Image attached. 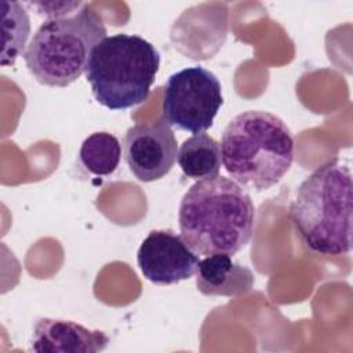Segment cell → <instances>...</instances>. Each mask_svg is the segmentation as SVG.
<instances>
[{
  "label": "cell",
  "instance_id": "cell-7",
  "mask_svg": "<svg viewBox=\"0 0 353 353\" xmlns=\"http://www.w3.org/2000/svg\"><path fill=\"white\" fill-rule=\"evenodd\" d=\"M123 150L134 176L142 182H153L171 171L178 145L171 127L164 120H157L130 127L123 139Z\"/></svg>",
  "mask_w": 353,
  "mask_h": 353
},
{
  "label": "cell",
  "instance_id": "cell-4",
  "mask_svg": "<svg viewBox=\"0 0 353 353\" xmlns=\"http://www.w3.org/2000/svg\"><path fill=\"white\" fill-rule=\"evenodd\" d=\"M160 68L157 48L138 34L106 36L92 50L85 79L98 103L121 110L148 99Z\"/></svg>",
  "mask_w": 353,
  "mask_h": 353
},
{
  "label": "cell",
  "instance_id": "cell-6",
  "mask_svg": "<svg viewBox=\"0 0 353 353\" xmlns=\"http://www.w3.org/2000/svg\"><path fill=\"white\" fill-rule=\"evenodd\" d=\"M222 103L218 77L203 66H189L172 73L165 83L164 121L188 132H204L212 125Z\"/></svg>",
  "mask_w": 353,
  "mask_h": 353
},
{
  "label": "cell",
  "instance_id": "cell-11",
  "mask_svg": "<svg viewBox=\"0 0 353 353\" xmlns=\"http://www.w3.org/2000/svg\"><path fill=\"white\" fill-rule=\"evenodd\" d=\"M176 161L188 178L200 181L215 176L222 164L221 146L205 132L193 134L179 146Z\"/></svg>",
  "mask_w": 353,
  "mask_h": 353
},
{
  "label": "cell",
  "instance_id": "cell-5",
  "mask_svg": "<svg viewBox=\"0 0 353 353\" xmlns=\"http://www.w3.org/2000/svg\"><path fill=\"white\" fill-rule=\"evenodd\" d=\"M106 37V28L91 6L72 17L47 19L34 32L23 59L43 85L66 87L87 69L92 50Z\"/></svg>",
  "mask_w": 353,
  "mask_h": 353
},
{
  "label": "cell",
  "instance_id": "cell-3",
  "mask_svg": "<svg viewBox=\"0 0 353 353\" xmlns=\"http://www.w3.org/2000/svg\"><path fill=\"white\" fill-rule=\"evenodd\" d=\"M295 143L287 124L265 110L233 117L221 138V159L232 179L255 190L276 185L291 168Z\"/></svg>",
  "mask_w": 353,
  "mask_h": 353
},
{
  "label": "cell",
  "instance_id": "cell-8",
  "mask_svg": "<svg viewBox=\"0 0 353 353\" xmlns=\"http://www.w3.org/2000/svg\"><path fill=\"white\" fill-rule=\"evenodd\" d=\"M137 261L143 277L160 285L190 279L200 262L182 234L170 229L152 230L141 243Z\"/></svg>",
  "mask_w": 353,
  "mask_h": 353
},
{
  "label": "cell",
  "instance_id": "cell-13",
  "mask_svg": "<svg viewBox=\"0 0 353 353\" xmlns=\"http://www.w3.org/2000/svg\"><path fill=\"white\" fill-rule=\"evenodd\" d=\"M121 159V146L119 139L106 131H98L88 135L79 150L81 165L97 176L112 175Z\"/></svg>",
  "mask_w": 353,
  "mask_h": 353
},
{
  "label": "cell",
  "instance_id": "cell-1",
  "mask_svg": "<svg viewBox=\"0 0 353 353\" xmlns=\"http://www.w3.org/2000/svg\"><path fill=\"white\" fill-rule=\"evenodd\" d=\"M178 221L183 240L196 254L233 256L252 237L255 207L243 186L218 174L188 189Z\"/></svg>",
  "mask_w": 353,
  "mask_h": 353
},
{
  "label": "cell",
  "instance_id": "cell-14",
  "mask_svg": "<svg viewBox=\"0 0 353 353\" xmlns=\"http://www.w3.org/2000/svg\"><path fill=\"white\" fill-rule=\"evenodd\" d=\"M29 6H33L34 8H37L39 14L50 17V19H55V18L66 17V14L73 12L80 6H84V4L80 1H39V3L33 1V3H29Z\"/></svg>",
  "mask_w": 353,
  "mask_h": 353
},
{
  "label": "cell",
  "instance_id": "cell-12",
  "mask_svg": "<svg viewBox=\"0 0 353 353\" xmlns=\"http://www.w3.org/2000/svg\"><path fill=\"white\" fill-rule=\"evenodd\" d=\"M1 11V66H11L23 55L30 33V19L18 1H0Z\"/></svg>",
  "mask_w": 353,
  "mask_h": 353
},
{
  "label": "cell",
  "instance_id": "cell-2",
  "mask_svg": "<svg viewBox=\"0 0 353 353\" xmlns=\"http://www.w3.org/2000/svg\"><path fill=\"white\" fill-rule=\"evenodd\" d=\"M352 172L338 159L307 175L290 204V219L303 245L321 256L352 251Z\"/></svg>",
  "mask_w": 353,
  "mask_h": 353
},
{
  "label": "cell",
  "instance_id": "cell-10",
  "mask_svg": "<svg viewBox=\"0 0 353 353\" xmlns=\"http://www.w3.org/2000/svg\"><path fill=\"white\" fill-rule=\"evenodd\" d=\"M196 285L208 296H237L252 288L254 274L248 268L233 262L230 255L214 254L199 262Z\"/></svg>",
  "mask_w": 353,
  "mask_h": 353
},
{
  "label": "cell",
  "instance_id": "cell-9",
  "mask_svg": "<svg viewBox=\"0 0 353 353\" xmlns=\"http://www.w3.org/2000/svg\"><path fill=\"white\" fill-rule=\"evenodd\" d=\"M109 336L99 330L61 319L41 317L32 331V350L39 353H95L105 350Z\"/></svg>",
  "mask_w": 353,
  "mask_h": 353
}]
</instances>
